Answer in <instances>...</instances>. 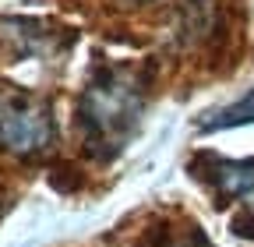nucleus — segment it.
<instances>
[{"label": "nucleus", "mask_w": 254, "mask_h": 247, "mask_svg": "<svg viewBox=\"0 0 254 247\" xmlns=\"http://www.w3.org/2000/svg\"><path fill=\"white\" fill-rule=\"evenodd\" d=\"M78 113L85 134L95 145L120 141L141 113V88L127 71H106L95 85L85 88Z\"/></svg>", "instance_id": "nucleus-1"}, {"label": "nucleus", "mask_w": 254, "mask_h": 247, "mask_svg": "<svg viewBox=\"0 0 254 247\" xmlns=\"http://www.w3.org/2000/svg\"><path fill=\"white\" fill-rule=\"evenodd\" d=\"M53 141L50 106L32 96H0V148L14 156H36Z\"/></svg>", "instance_id": "nucleus-2"}, {"label": "nucleus", "mask_w": 254, "mask_h": 247, "mask_svg": "<svg viewBox=\"0 0 254 247\" xmlns=\"http://www.w3.org/2000/svg\"><path fill=\"white\" fill-rule=\"evenodd\" d=\"M215 184L226 198L254 205V163H215Z\"/></svg>", "instance_id": "nucleus-3"}, {"label": "nucleus", "mask_w": 254, "mask_h": 247, "mask_svg": "<svg viewBox=\"0 0 254 247\" xmlns=\"http://www.w3.org/2000/svg\"><path fill=\"white\" fill-rule=\"evenodd\" d=\"M240 124H254V88L247 92V96L226 110H219L212 117L201 120V131H222V127H240Z\"/></svg>", "instance_id": "nucleus-4"}]
</instances>
